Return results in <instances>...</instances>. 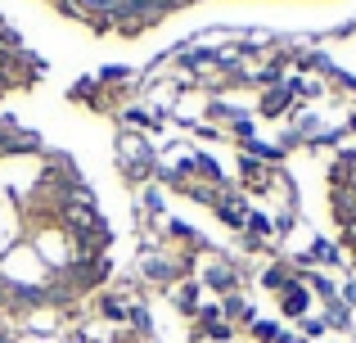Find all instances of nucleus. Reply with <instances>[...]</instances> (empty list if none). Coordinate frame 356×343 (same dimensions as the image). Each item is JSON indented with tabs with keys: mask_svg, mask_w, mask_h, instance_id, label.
<instances>
[{
	"mask_svg": "<svg viewBox=\"0 0 356 343\" xmlns=\"http://www.w3.org/2000/svg\"><path fill=\"white\" fill-rule=\"evenodd\" d=\"M330 217L339 226V244L356 266V150H343L330 168Z\"/></svg>",
	"mask_w": 356,
	"mask_h": 343,
	"instance_id": "obj_1",
	"label": "nucleus"
},
{
	"mask_svg": "<svg viewBox=\"0 0 356 343\" xmlns=\"http://www.w3.org/2000/svg\"><path fill=\"white\" fill-rule=\"evenodd\" d=\"M284 312H289V317H302V312H307V294H302V285H289V289H284Z\"/></svg>",
	"mask_w": 356,
	"mask_h": 343,
	"instance_id": "obj_2",
	"label": "nucleus"
}]
</instances>
